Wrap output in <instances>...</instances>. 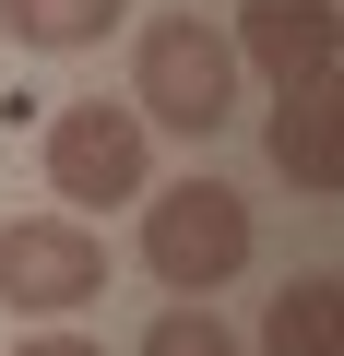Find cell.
I'll list each match as a JSON object with an SVG mask.
<instances>
[{
  "label": "cell",
  "mask_w": 344,
  "mask_h": 356,
  "mask_svg": "<svg viewBox=\"0 0 344 356\" xmlns=\"http://www.w3.org/2000/svg\"><path fill=\"white\" fill-rule=\"evenodd\" d=\"M142 356H238V332H226L202 297H179V309H166V321L142 332Z\"/></svg>",
  "instance_id": "obj_9"
},
{
  "label": "cell",
  "mask_w": 344,
  "mask_h": 356,
  "mask_svg": "<svg viewBox=\"0 0 344 356\" xmlns=\"http://www.w3.org/2000/svg\"><path fill=\"white\" fill-rule=\"evenodd\" d=\"M131 107L142 131H179V143H214L238 119V48L202 24V13H154L131 36Z\"/></svg>",
  "instance_id": "obj_1"
},
{
  "label": "cell",
  "mask_w": 344,
  "mask_h": 356,
  "mask_svg": "<svg viewBox=\"0 0 344 356\" xmlns=\"http://www.w3.org/2000/svg\"><path fill=\"white\" fill-rule=\"evenodd\" d=\"M48 191H60L72 214H95V202H142V191H154L142 107H107V95L60 107V119H48Z\"/></svg>",
  "instance_id": "obj_3"
},
{
  "label": "cell",
  "mask_w": 344,
  "mask_h": 356,
  "mask_svg": "<svg viewBox=\"0 0 344 356\" xmlns=\"http://www.w3.org/2000/svg\"><path fill=\"white\" fill-rule=\"evenodd\" d=\"M249 202L226 191V178H166V191H142V261L166 297H214L249 273Z\"/></svg>",
  "instance_id": "obj_2"
},
{
  "label": "cell",
  "mask_w": 344,
  "mask_h": 356,
  "mask_svg": "<svg viewBox=\"0 0 344 356\" xmlns=\"http://www.w3.org/2000/svg\"><path fill=\"white\" fill-rule=\"evenodd\" d=\"M261 154L297 178V191H332L344 178V131H332V83H273V119H261Z\"/></svg>",
  "instance_id": "obj_6"
},
{
  "label": "cell",
  "mask_w": 344,
  "mask_h": 356,
  "mask_svg": "<svg viewBox=\"0 0 344 356\" xmlns=\"http://www.w3.org/2000/svg\"><path fill=\"white\" fill-rule=\"evenodd\" d=\"M13 356H107V344H83V332H36V344H13Z\"/></svg>",
  "instance_id": "obj_10"
},
{
  "label": "cell",
  "mask_w": 344,
  "mask_h": 356,
  "mask_svg": "<svg viewBox=\"0 0 344 356\" xmlns=\"http://www.w3.org/2000/svg\"><path fill=\"white\" fill-rule=\"evenodd\" d=\"M119 13H131V0H0L13 48H48V60H72V48H107V36H119Z\"/></svg>",
  "instance_id": "obj_8"
},
{
  "label": "cell",
  "mask_w": 344,
  "mask_h": 356,
  "mask_svg": "<svg viewBox=\"0 0 344 356\" xmlns=\"http://www.w3.org/2000/svg\"><path fill=\"white\" fill-rule=\"evenodd\" d=\"M261 356H344V285L332 273H297L261 309Z\"/></svg>",
  "instance_id": "obj_7"
},
{
  "label": "cell",
  "mask_w": 344,
  "mask_h": 356,
  "mask_svg": "<svg viewBox=\"0 0 344 356\" xmlns=\"http://www.w3.org/2000/svg\"><path fill=\"white\" fill-rule=\"evenodd\" d=\"M83 297H107V238L83 214H13V226H0V309L60 321Z\"/></svg>",
  "instance_id": "obj_4"
},
{
  "label": "cell",
  "mask_w": 344,
  "mask_h": 356,
  "mask_svg": "<svg viewBox=\"0 0 344 356\" xmlns=\"http://www.w3.org/2000/svg\"><path fill=\"white\" fill-rule=\"evenodd\" d=\"M238 72H261V83H332V60H344V13L332 0H238Z\"/></svg>",
  "instance_id": "obj_5"
}]
</instances>
